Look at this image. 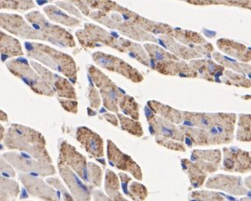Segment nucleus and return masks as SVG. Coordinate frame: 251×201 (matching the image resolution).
<instances>
[{
  "label": "nucleus",
  "instance_id": "obj_1",
  "mask_svg": "<svg viewBox=\"0 0 251 201\" xmlns=\"http://www.w3.org/2000/svg\"><path fill=\"white\" fill-rule=\"evenodd\" d=\"M3 141L9 151H20L43 162L52 164L46 140L37 130L15 123L5 132Z\"/></svg>",
  "mask_w": 251,
  "mask_h": 201
},
{
  "label": "nucleus",
  "instance_id": "obj_2",
  "mask_svg": "<svg viewBox=\"0 0 251 201\" xmlns=\"http://www.w3.org/2000/svg\"><path fill=\"white\" fill-rule=\"evenodd\" d=\"M25 47L29 57L75 81L77 70L75 60L69 54L38 43L26 42Z\"/></svg>",
  "mask_w": 251,
  "mask_h": 201
},
{
  "label": "nucleus",
  "instance_id": "obj_3",
  "mask_svg": "<svg viewBox=\"0 0 251 201\" xmlns=\"http://www.w3.org/2000/svg\"><path fill=\"white\" fill-rule=\"evenodd\" d=\"M213 125L202 129L206 145H229L234 138L238 116L234 113H212Z\"/></svg>",
  "mask_w": 251,
  "mask_h": 201
},
{
  "label": "nucleus",
  "instance_id": "obj_4",
  "mask_svg": "<svg viewBox=\"0 0 251 201\" xmlns=\"http://www.w3.org/2000/svg\"><path fill=\"white\" fill-rule=\"evenodd\" d=\"M25 18L31 23L32 27L41 33L44 41L50 42L60 47H75V42L73 35L66 29L48 22L41 13L32 11L25 15Z\"/></svg>",
  "mask_w": 251,
  "mask_h": 201
},
{
  "label": "nucleus",
  "instance_id": "obj_5",
  "mask_svg": "<svg viewBox=\"0 0 251 201\" xmlns=\"http://www.w3.org/2000/svg\"><path fill=\"white\" fill-rule=\"evenodd\" d=\"M7 68L13 75L21 79L32 91L38 95L52 97L54 95L50 85L42 78L36 70L25 59H14L8 61Z\"/></svg>",
  "mask_w": 251,
  "mask_h": 201
},
{
  "label": "nucleus",
  "instance_id": "obj_6",
  "mask_svg": "<svg viewBox=\"0 0 251 201\" xmlns=\"http://www.w3.org/2000/svg\"><path fill=\"white\" fill-rule=\"evenodd\" d=\"M2 156L14 169L20 173L43 176H51L55 173V169L52 164L43 162L28 154L11 151L3 153Z\"/></svg>",
  "mask_w": 251,
  "mask_h": 201
},
{
  "label": "nucleus",
  "instance_id": "obj_7",
  "mask_svg": "<svg viewBox=\"0 0 251 201\" xmlns=\"http://www.w3.org/2000/svg\"><path fill=\"white\" fill-rule=\"evenodd\" d=\"M223 167L222 169L228 173L240 174L251 173V152L242 150L236 146L224 147L223 149Z\"/></svg>",
  "mask_w": 251,
  "mask_h": 201
},
{
  "label": "nucleus",
  "instance_id": "obj_8",
  "mask_svg": "<svg viewBox=\"0 0 251 201\" xmlns=\"http://www.w3.org/2000/svg\"><path fill=\"white\" fill-rule=\"evenodd\" d=\"M0 28L24 39L44 41L41 33L18 15L0 13Z\"/></svg>",
  "mask_w": 251,
  "mask_h": 201
},
{
  "label": "nucleus",
  "instance_id": "obj_9",
  "mask_svg": "<svg viewBox=\"0 0 251 201\" xmlns=\"http://www.w3.org/2000/svg\"><path fill=\"white\" fill-rule=\"evenodd\" d=\"M30 64L36 70V72L40 75L42 78L50 85V87L53 89V91L56 93L59 97L75 100L76 97L75 89L67 79L54 74L36 61L31 60Z\"/></svg>",
  "mask_w": 251,
  "mask_h": 201
},
{
  "label": "nucleus",
  "instance_id": "obj_10",
  "mask_svg": "<svg viewBox=\"0 0 251 201\" xmlns=\"http://www.w3.org/2000/svg\"><path fill=\"white\" fill-rule=\"evenodd\" d=\"M205 187L225 192L233 196H244L248 193V189L244 184L241 176L227 174H218L211 176L205 182Z\"/></svg>",
  "mask_w": 251,
  "mask_h": 201
},
{
  "label": "nucleus",
  "instance_id": "obj_11",
  "mask_svg": "<svg viewBox=\"0 0 251 201\" xmlns=\"http://www.w3.org/2000/svg\"><path fill=\"white\" fill-rule=\"evenodd\" d=\"M59 161L67 165L75 172L82 180L89 181L87 162L84 156L75 150V147L67 142L63 141L60 145Z\"/></svg>",
  "mask_w": 251,
  "mask_h": 201
},
{
  "label": "nucleus",
  "instance_id": "obj_12",
  "mask_svg": "<svg viewBox=\"0 0 251 201\" xmlns=\"http://www.w3.org/2000/svg\"><path fill=\"white\" fill-rule=\"evenodd\" d=\"M19 179L26 191L28 192L29 195H31L32 197L46 201H57L60 198L52 187L48 185L44 180L34 175L21 173Z\"/></svg>",
  "mask_w": 251,
  "mask_h": 201
},
{
  "label": "nucleus",
  "instance_id": "obj_13",
  "mask_svg": "<svg viewBox=\"0 0 251 201\" xmlns=\"http://www.w3.org/2000/svg\"><path fill=\"white\" fill-rule=\"evenodd\" d=\"M58 167L60 171V176H62L63 180L69 188L73 198L79 201L89 200L90 193L88 191L87 186L83 184L82 181L79 179L78 176L75 175V172L72 168H70L67 165L60 161L58 163Z\"/></svg>",
  "mask_w": 251,
  "mask_h": 201
},
{
  "label": "nucleus",
  "instance_id": "obj_14",
  "mask_svg": "<svg viewBox=\"0 0 251 201\" xmlns=\"http://www.w3.org/2000/svg\"><path fill=\"white\" fill-rule=\"evenodd\" d=\"M194 161L204 173H214L219 169L223 160V154L220 150L210 151H194L191 154Z\"/></svg>",
  "mask_w": 251,
  "mask_h": 201
},
{
  "label": "nucleus",
  "instance_id": "obj_15",
  "mask_svg": "<svg viewBox=\"0 0 251 201\" xmlns=\"http://www.w3.org/2000/svg\"><path fill=\"white\" fill-rule=\"evenodd\" d=\"M93 59L95 62H97V64L103 66L104 68H106L110 71H116L117 73L126 75L128 77L130 75H132L133 78L142 76L135 69H133L132 67L129 66L128 64L126 63L123 60H120L114 55L107 54L102 52H95L93 54Z\"/></svg>",
  "mask_w": 251,
  "mask_h": 201
},
{
  "label": "nucleus",
  "instance_id": "obj_16",
  "mask_svg": "<svg viewBox=\"0 0 251 201\" xmlns=\"http://www.w3.org/2000/svg\"><path fill=\"white\" fill-rule=\"evenodd\" d=\"M174 37L181 42L182 44H186L188 46H191L194 50L198 51L201 54L210 55L214 51V47L212 44H209L205 41L201 34L197 32H191L188 30H182V29H175L173 30Z\"/></svg>",
  "mask_w": 251,
  "mask_h": 201
},
{
  "label": "nucleus",
  "instance_id": "obj_17",
  "mask_svg": "<svg viewBox=\"0 0 251 201\" xmlns=\"http://www.w3.org/2000/svg\"><path fill=\"white\" fill-rule=\"evenodd\" d=\"M156 70L165 75H179L182 77H197L199 74L190 64L179 60H167L158 61Z\"/></svg>",
  "mask_w": 251,
  "mask_h": 201
},
{
  "label": "nucleus",
  "instance_id": "obj_18",
  "mask_svg": "<svg viewBox=\"0 0 251 201\" xmlns=\"http://www.w3.org/2000/svg\"><path fill=\"white\" fill-rule=\"evenodd\" d=\"M190 65L201 75L202 78L209 82H222L220 78L223 77L225 67L219 63H216L213 60L195 59L191 60Z\"/></svg>",
  "mask_w": 251,
  "mask_h": 201
},
{
  "label": "nucleus",
  "instance_id": "obj_19",
  "mask_svg": "<svg viewBox=\"0 0 251 201\" xmlns=\"http://www.w3.org/2000/svg\"><path fill=\"white\" fill-rule=\"evenodd\" d=\"M76 139L93 156H103V141L100 136L91 130L87 127H79L76 132Z\"/></svg>",
  "mask_w": 251,
  "mask_h": 201
},
{
  "label": "nucleus",
  "instance_id": "obj_20",
  "mask_svg": "<svg viewBox=\"0 0 251 201\" xmlns=\"http://www.w3.org/2000/svg\"><path fill=\"white\" fill-rule=\"evenodd\" d=\"M153 128L157 133V138H167L178 142L184 141V133L174 123L164 117H152Z\"/></svg>",
  "mask_w": 251,
  "mask_h": 201
},
{
  "label": "nucleus",
  "instance_id": "obj_21",
  "mask_svg": "<svg viewBox=\"0 0 251 201\" xmlns=\"http://www.w3.org/2000/svg\"><path fill=\"white\" fill-rule=\"evenodd\" d=\"M217 45L220 50L240 62L248 63L251 61V50L244 44L230 39L221 38L217 40Z\"/></svg>",
  "mask_w": 251,
  "mask_h": 201
},
{
  "label": "nucleus",
  "instance_id": "obj_22",
  "mask_svg": "<svg viewBox=\"0 0 251 201\" xmlns=\"http://www.w3.org/2000/svg\"><path fill=\"white\" fill-rule=\"evenodd\" d=\"M159 41L170 51H172L174 53V55L183 59V60H195V59H200L202 57L201 56L202 54L199 53L198 51H196L191 48L183 46L182 44L174 41V39L171 37V35L161 37L159 39Z\"/></svg>",
  "mask_w": 251,
  "mask_h": 201
},
{
  "label": "nucleus",
  "instance_id": "obj_23",
  "mask_svg": "<svg viewBox=\"0 0 251 201\" xmlns=\"http://www.w3.org/2000/svg\"><path fill=\"white\" fill-rule=\"evenodd\" d=\"M115 150H114L113 144H111L109 141L108 154H109V160H110L111 164H115V166H116L120 169L131 171L130 173H133V175L135 177H137V179H139L137 173L141 175V172H140V169L138 168V166L130 158L126 156L125 154H123V153H121V151H118V150H117V154H116Z\"/></svg>",
  "mask_w": 251,
  "mask_h": 201
},
{
  "label": "nucleus",
  "instance_id": "obj_24",
  "mask_svg": "<svg viewBox=\"0 0 251 201\" xmlns=\"http://www.w3.org/2000/svg\"><path fill=\"white\" fill-rule=\"evenodd\" d=\"M0 53L7 58L24 55L19 40L2 31H0Z\"/></svg>",
  "mask_w": 251,
  "mask_h": 201
},
{
  "label": "nucleus",
  "instance_id": "obj_25",
  "mask_svg": "<svg viewBox=\"0 0 251 201\" xmlns=\"http://www.w3.org/2000/svg\"><path fill=\"white\" fill-rule=\"evenodd\" d=\"M183 125L194 126L198 128L207 129L213 125L212 113H201V112H182Z\"/></svg>",
  "mask_w": 251,
  "mask_h": 201
},
{
  "label": "nucleus",
  "instance_id": "obj_26",
  "mask_svg": "<svg viewBox=\"0 0 251 201\" xmlns=\"http://www.w3.org/2000/svg\"><path fill=\"white\" fill-rule=\"evenodd\" d=\"M181 162H182V169L185 171V173L188 174V177H189L192 188L197 189V188H201L204 185V182L207 177L206 173H204L203 170H201L192 160L182 159Z\"/></svg>",
  "mask_w": 251,
  "mask_h": 201
},
{
  "label": "nucleus",
  "instance_id": "obj_27",
  "mask_svg": "<svg viewBox=\"0 0 251 201\" xmlns=\"http://www.w3.org/2000/svg\"><path fill=\"white\" fill-rule=\"evenodd\" d=\"M21 189L18 182L13 177L0 174V201H11L18 198Z\"/></svg>",
  "mask_w": 251,
  "mask_h": 201
},
{
  "label": "nucleus",
  "instance_id": "obj_28",
  "mask_svg": "<svg viewBox=\"0 0 251 201\" xmlns=\"http://www.w3.org/2000/svg\"><path fill=\"white\" fill-rule=\"evenodd\" d=\"M213 58L217 63L224 66L225 68H228L232 72L247 75L251 79V65L245 62H238L237 60L224 56L222 53H217V52L213 53Z\"/></svg>",
  "mask_w": 251,
  "mask_h": 201
},
{
  "label": "nucleus",
  "instance_id": "obj_29",
  "mask_svg": "<svg viewBox=\"0 0 251 201\" xmlns=\"http://www.w3.org/2000/svg\"><path fill=\"white\" fill-rule=\"evenodd\" d=\"M44 12L46 13L48 17L53 22L60 23L67 26H76L80 25V21L75 17L68 16L62 10L53 5H49L44 9Z\"/></svg>",
  "mask_w": 251,
  "mask_h": 201
},
{
  "label": "nucleus",
  "instance_id": "obj_30",
  "mask_svg": "<svg viewBox=\"0 0 251 201\" xmlns=\"http://www.w3.org/2000/svg\"><path fill=\"white\" fill-rule=\"evenodd\" d=\"M236 139L241 143L251 142V114H239Z\"/></svg>",
  "mask_w": 251,
  "mask_h": 201
},
{
  "label": "nucleus",
  "instance_id": "obj_31",
  "mask_svg": "<svg viewBox=\"0 0 251 201\" xmlns=\"http://www.w3.org/2000/svg\"><path fill=\"white\" fill-rule=\"evenodd\" d=\"M222 82L237 88H251V79L247 75L232 72L231 70H225Z\"/></svg>",
  "mask_w": 251,
  "mask_h": 201
},
{
  "label": "nucleus",
  "instance_id": "obj_32",
  "mask_svg": "<svg viewBox=\"0 0 251 201\" xmlns=\"http://www.w3.org/2000/svg\"><path fill=\"white\" fill-rule=\"evenodd\" d=\"M154 106L156 107V112L160 114L165 119L168 120L174 124H180L182 123V112L179 110L173 109L171 107L160 103L154 104Z\"/></svg>",
  "mask_w": 251,
  "mask_h": 201
},
{
  "label": "nucleus",
  "instance_id": "obj_33",
  "mask_svg": "<svg viewBox=\"0 0 251 201\" xmlns=\"http://www.w3.org/2000/svg\"><path fill=\"white\" fill-rule=\"evenodd\" d=\"M145 48L147 50L150 56L153 57L157 61H162L167 60H179L178 57L174 55L173 53H170L167 50H163L162 48L157 46L155 44H146Z\"/></svg>",
  "mask_w": 251,
  "mask_h": 201
},
{
  "label": "nucleus",
  "instance_id": "obj_34",
  "mask_svg": "<svg viewBox=\"0 0 251 201\" xmlns=\"http://www.w3.org/2000/svg\"><path fill=\"white\" fill-rule=\"evenodd\" d=\"M84 3L93 10H100L102 12L113 11L117 6V3L111 0H83Z\"/></svg>",
  "mask_w": 251,
  "mask_h": 201
},
{
  "label": "nucleus",
  "instance_id": "obj_35",
  "mask_svg": "<svg viewBox=\"0 0 251 201\" xmlns=\"http://www.w3.org/2000/svg\"><path fill=\"white\" fill-rule=\"evenodd\" d=\"M190 197L198 201H225V197L213 191H195L192 193Z\"/></svg>",
  "mask_w": 251,
  "mask_h": 201
},
{
  "label": "nucleus",
  "instance_id": "obj_36",
  "mask_svg": "<svg viewBox=\"0 0 251 201\" xmlns=\"http://www.w3.org/2000/svg\"><path fill=\"white\" fill-rule=\"evenodd\" d=\"M120 119H121V123L123 125V127L126 130H127L129 132H131L134 135L141 136L143 133L142 131L141 126L138 123H132V125H129L128 120L123 116H120Z\"/></svg>",
  "mask_w": 251,
  "mask_h": 201
},
{
  "label": "nucleus",
  "instance_id": "obj_37",
  "mask_svg": "<svg viewBox=\"0 0 251 201\" xmlns=\"http://www.w3.org/2000/svg\"><path fill=\"white\" fill-rule=\"evenodd\" d=\"M16 170L3 156H0V174L14 178L16 175Z\"/></svg>",
  "mask_w": 251,
  "mask_h": 201
},
{
  "label": "nucleus",
  "instance_id": "obj_38",
  "mask_svg": "<svg viewBox=\"0 0 251 201\" xmlns=\"http://www.w3.org/2000/svg\"><path fill=\"white\" fill-rule=\"evenodd\" d=\"M59 101L66 111L72 112V113L77 112V103L75 101L72 100V99H66V100H60V99Z\"/></svg>",
  "mask_w": 251,
  "mask_h": 201
},
{
  "label": "nucleus",
  "instance_id": "obj_39",
  "mask_svg": "<svg viewBox=\"0 0 251 201\" xmlns=\"http://www.w3.org/2000/svg\"><path fill=\"white\" fill-rule=\"evenodd\" d=\"M56 4L58 6L61 7L62 9L66 10V11H68L71 14H73L74 16L82 17L80 12L75 9V7L73 6L72 3H66V2H57Z\"/></svg>",
  "mask_w": 251,
  "mask_h": 201
},
{
  "label": "nucleus",
  "instance_id": "obj_40",
  "mask_svg": "<svg viewBox=\"0 0 251 201\" xmlns=\"http://www.w3.org/2000/svg\"><path fill=\"white\" fill-rule=\"evenodd\" d=\"M8 119H9L8 115L3 110H0V122L1 123H6V122H8Z\"/></svg>",
  "mask_w": 251,
  "mask_h": 201
},
{
  "label": "nucleus",
  "instance_id": "obj_41",
  "mask_svg": "<svg viewBox=\"0 0 251 201\" xmlns=\"http://www.w3.org/2000/svg\"><path fill=\"white\" fill-rule=\"evenodd\" d=\"M244 184L247 189L251 190V176L245 177V180H244Z\"/></svg>",
  "mask_w": 251,
  "mask_h": 201
},
{
  "label": "nucleus",
  "instance_id": "obj_42",
  "mask_svg": "<svg viewBox=\"0 0 251 201\" xmlns=\"http://www.w3.org/2000/svg\"><path fill=\"white\" fill-rule=\"evenodd\" d=\"M4 135H5V128L3 127L2 124H0V142L3 141Z\"/></svg>",
  "mask_w": 251,
  "mask_h": 201
},
{
  "label": "nucleus",
  "instance_id": "obj_43",
  "mask_svg": "<svg viewBox=\"0 0 251 201\" xmlns=\"http://www.w3.org/2000/svg\"><path fill=\"white\" fill-rule=\"evenodd\" d=\"M44 1H50V0H44Z\"/></svg>",
  "mask_w": 251,
  "mask_h": 201
},
{
  "label": "nucleus",
  "instance_id": "obj_44",
  "mask_svg": "<svg viewBox=\"0 0 251 201\" xmlns=\"http://www.w3.org/2000/svg\"></svg>",
  "mask_w": 251,
  "mask_h": 201
}]
</instances>
